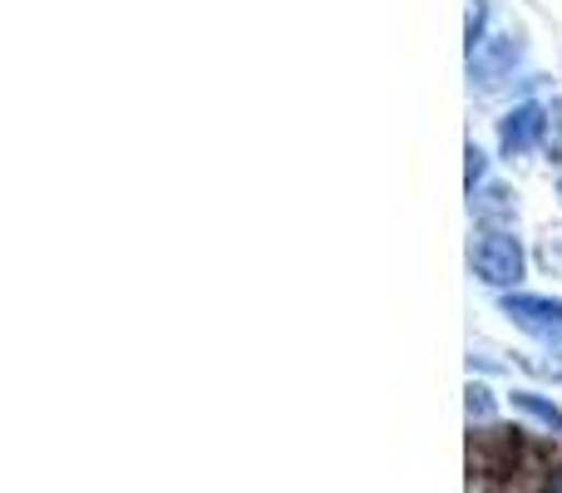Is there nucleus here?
I'll use <instances>...</instances> for the list:
<instances>
[{
    "label": "nucleus",
    "mask_w": 562,
    "mask_h": 493,
    "mask_svg": "<svg viewBox=\"0 0 562 493\" xmlns=\"http://www.w3.org/2000/svg\"><path fill=\"white\" fill-rule=\"evenodd\" d=\"M543 493H562V469H558L553 479H548V489H543Z\"/></svg>",
    "instance_id": "10"
},
{
    "label": "nucleus",
    "mask_w": 562,
    "mask_h": 493,
    "mask_svg": "<svg viewBox=\"0 0 562 493\" xmlns=\"http://www.w3.org/2000/svg\"><path fill=\"white\" fill-rule=\"evenodd\" d=\"M474 213L479 217H514V198H508V188H484V193H474Z\"/></svg>",
    "instance_id": "5"
},
{
    "label": "nucleus",
    "mask_w": 562,
    "mask_h": 493,
    "mask_svg": "<svg viewBox=\"0 0 562 493\" xmlns=\"http://www.w3.org/2000/svg\"><path fill=\"white\" fill-rule=\"evenodd\" d=\"M514 65H518V40L514 35H494V40H484V45L469 55V69H474L479 85H498Z\"/></svg>",
    "instance_id": "4"
},
{
    "label": "nucleus",
    "mask_w": 562,
    "mask_h": 493,
    "mask_svg": "<svg viewBox=\"0 0 562 493\" xmlns=\"http://www.w3.org/2000/svg\"><path fill=\"white\" fill-rule=\"evenodd\" d=\"M469 168H464V183H469V193H474V183H479V178H484V154H479V148L474 144H469Z\"/></svg>",
    "instance_id": "8"
},
{
    "label": "nucleus",
    "mask_w": 562,
    "mask_h": 493,
    "mask_svg": "<svg viewBox=\"0 0 562 493\" xmlns=\"http://www.w3.org/2000/svg\"><path fill=\"white\" fill-rule=\"evenodd\" d=\"M474 271L488 281V287H514L524 277V247L508 233H488L474 243Z\"/></svg>",
    "instance_id": "1"
},
{
    "label": "nucleus",
    "mask_w": 562,
    "mask_h": 493,
    "mask_svg": "<svg viewBox=\"0 0 562 493\" xmlns=\"http://www.w3.org/2000/svg\"><path fill=\"white\" fill-rule=\"evenodd\" d=\"M504 316L538 340L562 336V301H553V296H524V291H518V296H504Z\"/></svg>",
    "instance_id": "2"
},
{
    "label": "nucleus",
    "mask_w": 562,
    "mask_h": 493,
    "mask_svg": "<svg viewBox=\"0 0 562 493\" xmlns=\"http://www.w3.org/2000/svg\"><path fill=\"white\" fill-rule=\"evenodd\" d=\"M514 405H518V410H524V415L543 419V425H548V429H558V435H562V410H558V405H548V400L528 395V390H524V395H514Z\"/></svg>",
    "instance_id": "6"
},
{
    "label": "nucleus",
    "mask_w": 562,
    "mask_h": 493,
    "mask_svg": "<svg viewBox=\"0 0 562 493\" xmlns=\"http://www.w3.org/2000/svg\"><path fill=\"white\" fill-rule=\"evenodd\" d=\"M548 134V114L538 104H518L514 114L498 124V144H504V154H528V148H538Z\"/></svg>",
    "instance_id": "3"
},
{
    "label": "nucleus",
    "mask_w": 562,
    "mask_h": 493,
    "mask_svg": "<svg viewBox=\"0 0 562 493\" xmlns=\"http://www.w3.org/2000/svg\"><path fill=\"white\" fill-rule=\"evenodd\" d=\"M548 134H553V154L562 158V99L548 109Z\"/></svg>",
    "instance_id": "9"
},
{
    "label": "nucleus",
    "mask_w": 562,
    "mask_h": 493,
    "mask_svg": "<svg viewBox=\"0 0 562 493\" xmlns=\"http://www.w3.org/2000/svg\"><path fill=\"white\" fill-rule=\"evenodd\" d=\"M558 198H562V183H558Z\"/></svg>",
    "instance_id": "11"
},
{
    "label": "nucleus",
    "mask_w": 562,
    "mask_h": 493,
    "mask_svg": "<svg viewBox=\"0 0 562 493\" xmlns=\"http://www.w3.org/2000/svg\"><path fill=\"white\" fill-rule=\"evenodd\" d=\"M494 415V400H488L484 385H469V419H488Z\"/></svg>",
    "instance_id": "7"
}]
</instances>
